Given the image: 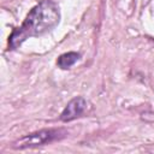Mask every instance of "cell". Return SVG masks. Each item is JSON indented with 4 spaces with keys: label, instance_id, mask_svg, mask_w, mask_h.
<instances>
[{
    "label": "cell",
    "instance_id": "1",
    "mask_svg": "<svg viewBox=\"0 0 154 154\" xmlns=\"http://www.w3.org/2000/svg\"><path fill=\"white\" fill-rule=\"evenodd\" d=\"M59 19L60 12L58 5L51 0H42L29 12L23 24L11 34L8 38L11 49L20 46L28 37L40 36L52 30L59 23Z\"/></svg>",
    "mask_w": 154,
    "mask_h": 154
},
{
    "label": "cell",
    "instance_id": "2",
    "mask_svg": "<svg viewBox=\"0 0 154 154\" xmlns=\"http://www.w3.org/2000/svg\"><path fill=\"white\" fill-rule=\"evenodd\" d=\"M60 130H41L38 132L30 134L23 138H20L17 144L14 146L16 148H28V147H35V146H41L47 142H51L53 140L59 138L60 136Z\"/></svg>",
    "mask_w": 154,
    "mask_h": 154
},
{
    "label": "cell",
    "instance_id": "3",
    "mask_svg": "<svg viewBox=\"0 0 154 154\" xmlns=\"http://www.w3.org/2000/svg\"><path fill=\"white\" fill-rule=\"evenodd\" d=\"M87 108V102L83 97H75L71 100L67 106L64 108V111L60 114V119L63 122H69L72 120L77 117H79Z\"/></svg>",
    "mask_w": 154,
    "mask_h": 154
},
{
    "label": "cell",
    "instance_id": "4",
    "mask_svg": "<svg viewBox=\"0 0 154 154\" xmlns=\"http://www.w3.org/2000/svg\"><path fill=\"white\" fill-rule=\"evenodd\" d=\"M79 54L76 53V52H69V53H64L61 54L58 60H57V64L60 69H69L70 66H72L78 59H79Z\"/></svg>",
    "mask_w": 154,
    "mask_h": 154
}]
</instances>
